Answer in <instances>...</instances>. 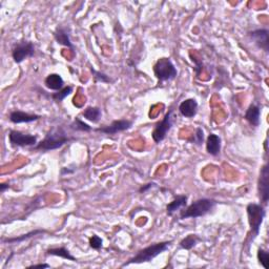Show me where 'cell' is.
<instances>
[{
  "instance_id": "6da1fadb",
  "label": "cell",
  "mask_w": 269,
  "mask_h": 269,
  "mask_svg": "<svg viewBox=\"0 0 269 269\" xmlns=\"http://www.w3.org/2000/svg\"><path fill=\"white\" fill-rule=\"evenodd\" d=\"M70 141V138L63 126H55L49 130L45 137L42 139L37 145L33 146L32 152H52L59 150Z\"/></svg>"
},
{
  "instance_id": "7a4b0ae2",
  "label": "cell",
  "mask_w": 269,
  "mask_h": 269,
  "mask_svg": "<svg viewBox=\"0 0 269 269\" xmlns=\"http://www.w3.org/2000/svg\"><path fill=\"white\" fill-rule=\"evenodd\" d=\"M173 241H164V242L155 243L150 246L145 247V248L139 250L133 258H131L129 261H126L124 264L121 265V267H126L133 264H143V263H150L154 259L160 256L161 253L165 252L171 247Z\"/></svg>"
},
{
  "instance_id": "3957f363",
  "label": "cell",
  "mask_w": 269,
  "mask_h": 269,
  "mask_svg": "<svg viewBox=\"0 0 269 269\" xmlns=\"http://www.w3.org/2000/svg\"><path fill=\"white\" fill-rule=\"evenodd\" d=\"M217 203L218 202L216 200L208 199V198L198 199L180 210L179 219L180 220H185V219H197L203 217L214 210Z\"/></svg>"
},
{
  "instance_id": "277c9868",
  "label": "cell",
  "mask_w": 269,
  "mask_h": 269,
  "mask_svg": "<svg viewBox=\"0 0 269 269\" xmlns=\"http://www.w3.org/2000/svg\"><path fill=\"white\" fill-rule=\"evenodd\" d=\"M246 211L247 217H248V223L250 228L247 240H248L249 243H251L252 241L259 236L261 226L263 224L264 219L266 217V209L264 205L262 204L249 203L247 205Z\"/></svg>"
},
{
  "instance_id": "5b68a950",
  "label": "cell",
  "mask_w": 269,
  "mask_h": 269,
  "mask_svg": "<svg viewBox=\"0 0 269 269\" xmlns=\"http://www.w3.org/2000/svg\"><path fill=\"white\" fill-rule=\"evenodd\" d=\"M153 69L159 83L175 80L178 76V69H177L172 59L167 57L159 58L154 65Z\"/></svg>"
},
{
  "instance_id": "8992f818",
  "label": "cell",
  "mask_w": 269,
  "mask_h": 269,
  "mask_svg": "<svg viewBox=\"0 0 269 269\" xmlns=\"http://www.w3.org/2000/svg\"><path fill=\"white\" fill-rule=\"evenodd\" d=\"M173 125H174V110L171 109L166 112L163 119L155 125L154 131L152 133V138L154 140V142L160 144L162 141L166 138L169 131L173 129Z\"/></svg>"
},
{
  "instance_id": "52a82bcc",
  "label": "cell",
  "mask_w": 269,
  "mask_h": 269,
  "mask_svg": "<svg viewBox=\"0 0 269 269\" xmlns=\"http://www.w3.org/2000/svg\"><path fill=\"white\" fill-rule=\"evenodd\" d=\"M36 52V47L32 41L22 40L14 45L12 48V58L15 63H21L24 60L32 58Z\"/></svg>"
},
{
  "instance_id": "ba28073f",
  "label": "cell",
  "mask_w": 269,
  "mask_h": 269,
  "mask_svg": "<svg viewBox=\"0 0 269 269\" xmlns=\"http://www.w3.org/2000/svg\"><path fill=\"white\" fill-rule=\"evenodd\" d=\"M9 142L13 147L35 146L38 143V136L37 134H26L20 131L12 130L9 133Z\"/></svg>"
},
{
  "instance_id": "9c48e42d",
  "label": "cell",
  "mask_w": 269,
  "mask_h": 269,
  "mask_svg": "<svg viewBox=\"0 0 269 269\" xmlns=\"http://www.w3.org/2000/svg\"><path fill=\"white\" fill-rule=\"evenodd\" d=\"M258 193L261 204L266 205L269 200V165L265 163L261 168L259 182H258Z\"/></svg>"
},
{
  "instance_id": "30bf717a",
  "label": "cell",
  "mask_w": 269,
  "mask_h": 269,
  "mask_svg": "<svg viewBox=\"0 0 269 269\" xmlns=\"http://www.w3.org/2000/svg\"><path fill=\"white\" fill-rule=\"evenodd\" d=\"M133 127V121L129 119H120L115 120L111 124L105 125L102 127H99L96 131L104 134H111V136H114L119 133H122L125 131H129Z\"/></svg>"
},
{
  "instance_id": "8fae6325",
  "label": "cell",
  "mask_w": 269,
  "mask_h": 269,
  "mask_svg": "<svg viewBox=\"0 0 269 269\" xmlns=\"http://www.w3.org/2000/svg\"><path fill=\"white\" fill-rule=\"evenodd\" d=\"M248 37L256 46L266 54L269 52V31L268 29H257L248 32Z\"/></svg>"
},
{
  "instance_id": "7c38bea8",
  "label": "cell",
  "mask_w": 269,
  "mask_h": 269,
  "mask_svg": "<svg viewBox=\"0 0 269 269\" xmlns=\"http://www.w3.org/2000/svg\"><path fill=\"white\" fill-rule=\"evenodd\" d=\"M54 39L56 40V42H57L58 45L67 46V48L72 49L73 52L75 51V46L73 45L72 40H70L69 27L58 25L57 27H56V30L54 32Z\"/></svg>"
},
{
  "instance_id": "4fadbf2b",
  "label": "cell",
  "mask_w": 269,
  "mask_h": 269,
  "mask_svg": "<svg viewBox=\"0 0 269 269\" xmlns=\"http://www.w3.org/2000/svg\"><path fill=\"white\" fill-rule=\"evenodd\" d=\"M42 117L37 114H30V112H25L22 111H13L10 112L9 120L14 124L20 123H32L35 121H38Z\"/></svg>"
},
{
  "instance_id": "5bb4252c",
  "label": "cell",
  "mask_w": 269,
  "mask_h": 269,
  "mask_svg": "<svg viewBox=\"0 0 269 269\" xmlns=\"http://www.w3.org/2000/svg\"><path fill=\"white\" fill-rule=\"evenodd\" d=\"M198 109H199V104H198V101L194 98H188L183 100L178 108L181 116L188 119H192L197 115Z\"/></svg>"
},
{
  "instance_id": "9a60e30c",
  "label": "cell",
  "mask_w": 269,
  "mask_h": 269,
  "mask_svg": "<svg viewBox=\"0 0 269 269\" xmlns=\"http://www.w3.org/2000/svg\"><path fill=\"white\" fill-rule=\"evenodd\" d=\"M205 146H206V152L210 156H217L220 155L221 147H222V140L221 138L216 134H209L208 137L206 138V142H205Z\"/></svg>"
},
{
  "instance_id": "2e32d148",
  "label": "cell",
  "mask_w": 269,
  "mask_h": 269,
  "mask_svg": "<svg viewBox=\"0 0 269 269\" xmlns=\"http://www.w3.org/2000/svg\"><path fill=\"white\" fill-rule=\"evenodd\" d=\"M188 197L186 195H178L174 198V200L167 204L166 206V214L169 217H173L177 211H180L183 207L187 206Z\"/></svg>"
},
{
  "instance_id": "e0dca14e",
  "label": "cell",
  "mask_w": 269,
  "mask_h": 269,
  "mask_svg": "<svg viewBox=\"0 0 269 269\" xmlns=\"http://www.w3.org/2000/svg\"><path fill=\"white\" fill-rule=\"evenodd\" d=\"M244 119L253 127H259L261 124V108L258 104H250L246 110Z\"/></svg>"
},
{
  "instance_id": "ac0fdd59",
  "label": "cell",
  "mask_w": 269,
  "mask_h": 269,
  "mask_svg": "<svg viewBox=\"0 0 269 269\" xmlns=\"http://www.w3.org/2000/svg\"><path fill=\"white\" fill-rule=\"evenodd\" d=\"M45 86L49 90L58 91L65 88V80H63V78L59 74L53 73L45 77Z\"/></svg>"
},
{
  "instance_id": "d6986e66",
  "label": "cell",
  "mask_w": 269,
  "mask_h": 269,
  "mask_svg": "<svg viewBox=\"0 0 269 269\" xmlns=\"http://www.w3.org/2000/svg\"><path fill=\"white\" fill-rule=\"evenodd\" d=\"M46 256H54V257H59L67 261H73L76 262L77 259L73 256L72 252H70L67 247L60 246V247H52V248H48L46 250Z\"/></svg>"
},
{
  "instance_id": "ffe728a7",
  "label": "cell",
  "mask_w": 269,
  "mask_h": 269,
  "mask_svg": "<svg viewBox=\"0 0 269 269\" xmlns=\"http://www.w3.org/2000/svg\"><path fill=\"white\" fill-rule=\"evenodd\" d=\"M81 115L84 119H87L88 121L98 123L101 120L102 111L100 108H98V106H88V108L81 112Z\"/></svg>"
},
{
  "instance_id": "44dd1931",
  "label": "cell",
  "mask_w": 269,
  "mask_h": 269,
  "mask_svg": "<svg viewBox=\"0 0 269 269\" xmlns=\"http://www.w3.org/2000/svg\"><path fill=\"white\" fill-rule=\"evenodd\" d=\"M45 230L44 229H35V230H32L30 232L27 233H24V235H21V236H17V237H13V238H3L2 239V242L3 243H8V244H14V243H21L23 242V241L25 240H29L33 237H36V236H39L41 235V233H45Z\"/></svg>"
},
{
  "instance_id": "7402d4cb",
  "label": "cell",
  "mask_w": 269,
  "mask_h": 269,
  "mask_svg": "<svg viewBox=\"0 0 269 269\" xmlns=\"http://www.w3.org/2000/svg\"><path fill=\"white\" fill-rule=\"evenodd\" d=\"M201 241L202 240L199 236L192 233V235H188L180 241L179 247L181 249H184V250H190V249H193L194 247H196L197 244L201 242Z\"/></svg>"
},
{
  "instance_id": "603a6c76",
  "label": "cell",
  "mask_w": 269,
  "mask_h": 269,
  "mask_svg": "<svg viewBox=\"0 0 269 269\" xmlns=\"http://www.w3.org/2000/svg\"><path fill=\"white\" fill-rule=\"evenodd\" d=\"M69 129L75 132H84V133H90L93 131V127L90 126L88 123H86L80 118H75L73 122L69 124Z\"/></svg>"
},
{
  "instance_id": "cb8c5ba5",
  "label": "cell",
  "mask_w": 269,
  "mask_h": 269,
  "mask_svg": "<svg viewBox=\"0 0 269 269\" xmlns=\"http://www.w3.org/2000/svg\"><path fill=\"white\" fill-rule=\"evenodd\" d=\"M72 93H73V87L67 86V87L63 88L62 90L56 91V93L51 94V97L53 99V101H55L56 103H61L67 96H69Z\"/></svg>"
},
{
  "instance_id": "d4e9b609",
  "label": "cell",
  "mask_w": 269,
  "mask_h": 269,
  "mask_svg": "<svg viewBox=\"0 0 269 269\" xmlns=\"http://www.w3.org/2000/svg\"><path fill=\"white\" fill-rule=\"evenodd\" d=\"M188 141L194 145L201 146L205 141V134H204V131L202 127H197V129L195 130V133L192 134V136H190Z\"/></svg>"
},
{
  "instance_id": "484cf974",
  "label": "cell",
  "mask_w": 269,
  "mask_h": 269,
  "mask_svg": "<svg viewBox=\"0 0 269 269\" xmlns=\"http://www.w3.org/2000/svg\"><path fill=\"white\" fill-rule=\"evenodd\" d=\"M90 72L93 74V77L96 82H101V83H111L112 82V79L106 74L100 72V70H96L95 68L90 67Z\"/></svg>"
},
{
  "instance_id": "4316f807",
  "label": "cell",
  "mask_w": 269,
  "mask_h": 269,
  "mask_svg": "<svg viewBox=\"0 0 269 269\" xmlns=\"http://www.w3.org/2000/svg\"><path fill=\"white\" fill-rule=\"evenodd\" d=\"M89 244L90 248L95 250H100L103 247V240L97 235H93L89 240Z\"/></svg>"
},
{
  "instance_id": "83f0119b",
  "label": "cell",
  "mask_w": 269,
  "mask_h": 269,
  "mask_svg": "<svg viewBox=\"0 0 269 269\" xmlns=\"http://www.w3.org/2000/svg\"><path fill=\"white\" fill-rule=\"evenodd\" d=\"M257 257H258V261L260 265L263 267L264 269L267 268V262L269 260V252L263 248H259L258 249V253H257Z\"/></svg>"
},
{
  "instance_id": "f1b7e54d",
  "label": "cell",
  "mask_w": 269,
  "mask_h": 269,
  "mask_svg": "<svg viewBox=\"0 0 269 269\" xmlns=\"http://www.w3.org/2000/svg\"><path fill=\"white\" fill-rule=\"evenodd\" d=\"M190 58H192V61L195 63V73H196V76L197 78H199L201 72H202V69H203V63L202 61L200 60H197L196 58H194L193 56H190Z\"/></svg>"
},
{
  "instance_id": "f546056e",
  "label": "cell",
  "mask_w": 269,
  "mask_h": 269,
  "mask_svg": "<svg viewBox=\"0 0 269 269\" xmlns=\"http://www.w3.org/2000/svg\"><path fill=\"white\" fill-rule=\"evenodd\" d=\"M156 186H157V184H156L155 182L146 183V184H144V185H142V186H141V187L139 188L138 192H139V194H145V193H147L148 190H150L151 188H154V187H156Z\"/></svg>"
},
{
  "instance_id": "4dcf8cb0",
  "label": "cell",
  "mask_w": 269,
  "mask_h": 269,
  "mask_svg": "<svg viewBox=\"0 0 269 269\" xmlns=\"http://www.w3.org/2000/svg\"><path fill=\"white\" fill-rule=\"evenodd\" d=\"M10 187H11V185L9 183H1V184H0V193L4 194L5 190L9 189Z\"/></svg>"
},
{
  "instance_id": "1f68e13d",
  "label": "cell",
  "mask_w": 269,
  "mask_h": 269,
  "mask_svg": "<svg viewBox=\"0 0 269 269\" xmlns=\"http://www.w3.org/2000/svg\"><path fill=\"white\" fill-rule=\"evenodd\" d=\"M49 267H51V265L45 264V263H42V264H35V265L29 266V268H49Z\"/></svg>"
}]
</instances>
